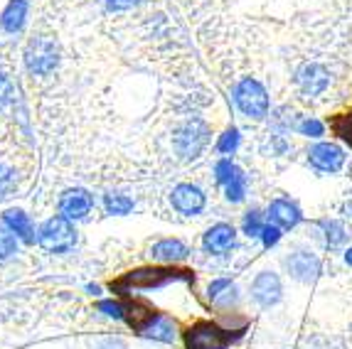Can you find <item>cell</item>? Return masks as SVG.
<instances>
[{
    "label": "cell",
    "mask_w": 352,
    "mask_h": 349,
    "mask_svg": "<svg viewBox=\"0 0 352 349\" xmlns=\"http://www.w3.org/2000/svg\"><path fill=\"white\" fill-rule=\"evenodd\" d=\"M264 219H261V214H258L256 210L247 212L244 214V221H241V229H244V234H247L249 239H258L261 236V232H264Z\"/></svg>",
    "instance_id": "cell-23"
},
{
    "label": "cell",
    "mask_w": 352,
    "mask_h": 349,
    "mask_svg": "<svg viewBox=\"0 0 352 349\" xmlns=\"http://www.w3.org/2000/svg\"><path fill=\"white\" fill-rule=\"evenodd\" d=\"M227 199L229 202H241L244 199V194H247V177H244V172L241 170H236L234 177L227 182Z\"/></svg>",
    "instance_id": "cell-21"
},
{
    "label": "cell",
    "mask_w": 352,
    "mask_h": 349,
    "mask_svg": "<svg viewBox=\"0 0 352 349\" xmlns=\"http://www.w3.org/2000/svg\"><path fill=\"white\" fill-rule=\"evenodd\" d=\"M15 96V89H12V82L8 79L6 74H0V109L8 106Z\"/></svg>",
    "instance_id": "cell-29"
},
{
    "label": "cell",
    "mask_w": 352,
    "mask_h": 349,
    "mask_svg": "<svg viewBox=\"0 0 352 349\" xmlns=\"http://www.w3.org/2000/svg\"><path fill=\"white\" fill-rule=\"evenodd\" d=\"M345 263L352 268V246H350V249H345Z\"/></svg>",
    "instance_id": "cell-34"
},
{
    "label": "cell",
    "mask_w": 352,
    "mask_h": 349,
    "mask_svg": "<svg viewBox=\"0 0 352 349\" xmlns=\"http://www.w3.org/2000/svg\"><path fill=\"white\" fill-rule=\"evenodd\" d=\"M236 337L239 335H232L214 322H197L185 332V344L188 349H227Z\"/></svg>",
    "instance_id": "cell-5"
},
{
    "label": "cell",
    "mask_w": 352,
    "mask_h": 349,
    "mask_svg": "<svg viewBox=\"0 0 352 349\" xmlns=\"http://www.w3.org/2000/svg\"><path fill=\"white\" fill-rule=\"evenodd\" d=\"M296 87L305 99H318L320 93L328 91L330 87V71L318 62H305L296 71Z\"/></svg>",
    "instance_id": "cell-7"
},
{
    "label": "cell",
    "mask_w": 352,
    "mask_h": 349,
    "mask_svg": "<svg viewBox=\"0 0 352 349\" xmlns=\"http://www.w3.org/2000/svg\"><path fill=\"white\" fill-rule=\"evenodd\" d=\"M25 65L32 74H52L59 65V47L50 37H35L25 49Z\"/></svg>",
    "instance_id": "cell-4"
},
{
    "label": "cell",
    "mask_w": 352,
    "mask_h": 349,
    "mask_svg": "<svg viewBox=\"0 0 352 349\" xmlns=\"http://www.w3.org/2000/svg\"><path fill=\"white\" fill-rule=\"evenodd\" d=\"M99 349H126V344L121 339H106L104 344H99Z\"/></svg>",
    "instance_id": "cell-33"
},
{
    "label": "cell",
    "mask_w": 352,
    "mask_h": 349,
    "mask_svg": "<svg viewBox=\"0 0 352 349\" xmlns=\"http://www.w3.org/2000/svg\"><path fill=\"white\" fill-rule=\"evenodd\" d=\"M234 104L236 109L249 118H264L269 113V93L261 87V82L247 76L241 79L234 89Z\"/></svg>",
    "instance_id": "cell-2"
},
{
    "label": "cell",
    "mask_w": 352,
    "mask_h": 349,
    "mask_svg": "<svg viewBox=\"0 0 352 349\" xmlns=\"http://www.w3.org/2000/svg\"><path fill=\"white\" fill-rule=\"evenodd\" d=\"M106 8L109 10H129V8H133L138 0H104Z\"/></svg>",
    "instance_id": "cell-32"
},
{
    "label": "cell",
    "mask_w": 352,
    "mask_h": 349,
    "mask_svg": "<svg viewBox=\"0 0 352 349\" xmlns=\"http://www.w3.org/2000/svg\"><path fill=\"white\" fill-rule=\"evenodd\" d=\"M294 131L300 135H305V138H323L325 135L323 121H318V118H311V116H298Z\"/></svg>",
    "instance_id": "cell-20"
},
{
    "label": "cell",
    "mask_w": 352,
    "mask_h": 349,
    "mask_svg": "<svg viewBox=\"0 0 352 349\" xmlns=\"http://www.w3.org/2000/svg\"><path fill=\"white\" fill-rule=\"evenodd\" d=\"M91 194L87 192V190H82V187H74V190H67L65 194H62V199H59V212H62V216H67V219H82V216H87L89 212H91Z\"/></svg>",
    "instance_id": "cell-14"
},
{
    "label": "cell",
    "mask_w": 352,
    "mask_h": 349,
    "mask_svg": "<svg viewBox=\"0 0 352 349\" xmlns=\"http://www.w3.org/2000/svg\"><path fill=\"white\" fill-rule=\"evenodd\" d=\"M318 229L323 232L325 246H330V249H340L347 241V229L340 219H320L318 221Z\"/></svg>",
    "instance_id": "cell-18"
},
{
    "label": "cell",
    "mask_w": 352,
    "mask_h": 349,
    "mask_svg": "<svg viewBox=\"0 0 352 349\" xmlns=\"http://www.w3.org/2000/svg\"><path fill=\"white\" fill-rule=\"evenodd\" d=\"M25 18H28V0H10L0 15V27L6 32H18L23 30Z\"/></svg>",
    "instance_id": "cell-16"
},
{
    "label": "cell",
    "mask_w": 352,
    "mask_h": 349,
    "mask_svg": "<svg viewBox=\"0 0 352 349\" xmlns=\"http://www.w3.org/2000/svg\"><path fill=\"white\" fill-rule=\"evenodd\" d=\"M283 266H286L288 275L294 280H298V283H313V280H318V275L323 273L320 256L308 249H294L286 256Z\"/></svg>",
    "instance_id": "cell-6"
},
{
    "label": "cell",
    "mask_w": 352,
    "mask_h": 349,
    "mask_svg": "<svg viewBox=\"0 0 352 349\" xmlns=\"http://www.w3.org/2000/svg\"><path fill=\"white\" fill-rule=\"evenodd\" d=\"M18 249V239L10 229H0V258H10Z\"/></svg>",
    "instance_id": "cell-24"
},
{
    "label": "cell",
    "mask_w": 352,
    "mask_h": 349,
    "mask_svg": "<svg viewBox=\"0 0 352 349\" xmlns=\"http://www.w3.org/2000/svg\"><path fill=\"white\" fill-rule=\"evenodd\" d=\"M37 241L50 254H65L74 246V227L69 224L67 216H52L40 227Z\"/></svg>",
    "instance_id": "cell-3"
},
{
    "label": "cell",
    "mask_w": 352,
    "mask_h": 349,
    "mask_svg": "<svg viewBox=\"0 0 352 349\" xmlns=\"http://www.w3.org/2000/svg\"><path fill=\"white\" fill-rule=\"evenodd\" d=\"M269 221L281 229H296L303 221V212L296 202L286 197H278L269 204Z\"/></svg>",
    "instance_id": "cell-13"
},
{
    "label": "cell",
    "mask_w": 352,
    "mask_h": 349,
    "mask_svg": "<svg viewBox=\"0 0 352 349\" xmlns=\"http://www.w3.org/2000/svg\"><path fill=\"white\" fill-rule=\"evenodd\" d=\"M232 288V280L229 278H222V280H214V283L210 285V297L214 300V297L222 295V291H229Z\"/></svg>",
    "instance_id": "cell-31"
},
{
    "label": "cell",
    "mask_w": 352,
    "mask_h": 349,
    "mask_svg": "<svg viewBox=\"0 0 352 349\" xmlns=\"http://www.w3.org/2000/svg\"><path fill=\"white\" fill-rule=\"evenodd\" d=\"M104 204L109 214H129L133 210V199L126 197V194H106Z\"/></svg>",
    "instance_id": "cell-22"
},
{
    "label": "cell",
    "mask_w": 352,
    "mask_h": 349,
    "mask_svg": "<svg viewBox=\"0 0 352 349\" xmlns=\"http://www.w3.org/2000/svg\"><path fill=\"white\" fill-rule=\"evenodd\" d=\"M252 297H254V303L261 305V308H274L283 297L281 278H278L276 273H271V271L258 273L252 283Z\"/></svg>",
    "instance_id": "cell-9"
},
{
    "label": "cell",
    "mask_w": 352,
    "mask_h": 349,
    "mask_svg": "<svg viewBox=\"0 0 352 349\" xmlns=\"http://www.w3.org/2000/svg\"><path fill=\"white\" fill-rule=\"evenodd\" d=\"M236 146H239V131H236V128H227L222 138H219L217 150L219 153H227V155H229V153L236 150Z\"/></svg>",
    "instance_id": "cell-25"
},
{
    "label": "cell",
    "mask_w": 352,
    "mask_h": 349,
    "mask_svg": "<svg viewBox=\"0 0 352 349\" xmlns=\"http://www.w3.org/2000/svg\"><path fill=\"white\" fill-rule=\"evenodd\" d=\"M180 278L177 271H168V268H141L129 273L121 285H133V288H158V285L170 283V280Z\"/></svg>",
    "instance_id": "cell-12"
},
{
    "label": "cell",
    "mask_w": 352,
    "mask_h": 349,
    "mask_svg": "<svg viewBox=\"0 0 352 349\" xmlns=\"http://www.w3.org/2000/svg\"><path fill=\"white\" fill-rule=\"evenodd\" d=\"M236 165L232 163V160H219L217 165H214V174H217V182L219 185H227L232 177H234V172H236Z\"/></svg>",
    "instance_id": "cell-26"
},
{
    "label": "cell",
    "mask_w": 352,
    "mask_h": 349,
    "mask_svg": "<svg viewBox=\"0 0 352 349\" xmlns=\"http://www.w3.org/2000/svg\"><path fill=\"white\" fill-rule=\"evenodd\" d=\"M207 143H210V128L200 118L185 121L182 126H177L173 135V146L182 160H195L207 148Z\"/></svg>",
    "instance_id": "cell-1"
},
{
    "label": "cell",
    "mask_w": 352,
    "mask_h": 349,
    "mask_svg": "<svg viewBox=\"0 0 352 349\" xmlns=\"http://www.w3.org/2000/svg\"><path fill=\"white\" fill-rule=\"evenodd\" d=\"M234 244H236V232L229 224H214L212 229H207L205 239H202L205 251L207 254H214V256L229 254V251L234 249Z\"/></svg>",
    "instance_id": "cell-11"
},
{
    "label": "cell",
    "mask_w": 352,
    "mask_h": 349,
    "mask_svg": "<svg viewBox=\"0 0 352 349\" xmlns=\"http://www.w3.org/2000/svg\"><path fill=\"white\" fill-rule=\"evenodd\" d=\"M345 150H342L338 143H328V140H320L308 150V163L318 170V172H328L335 174L345 168Z\"/></svg>",
    "instance_id": "cell-8"
},
{
    "label": "cell",
    "mask_w": 352,
    "mask_h": 349,
    "mask_svg": "<svg viewBox=\"0 0 352 349\" xmlns=\"http://www.w3.org/2000/svg\"><path fill=\"white\" fill-rule=\"evenodd\" d=\"M188 246L177 239H163L153 246V258H158L163 263H177L182 258H188Z\"/></svg>",
    "instance_id": "cell-17"
},
{
    "label": "cell",
    "mask_w": 352,
    "mask_h": 349,
    "mask_svg": "<svg viewBox=\"0 0 352 349\" xmlns=\"http://www.w3.org/2000/svg\"><path fill=\"white\" fill-rule=\"evenodd\" d=\"M99 310H104L109 317H124V308H121L118 303H113V300H101Z\"/></svg>",
    "instance_id": "cell-30"
},
{
    "label": "cell",
    "mask_w": 352,
    "mask_h": 349,
    "mask_svg": "<svg viewBox=\"0 0 352 349\" xmlns=\"http://www.w3.org/2000/svg\"><path fill=\"white\" fill-rule=\"evenodd\" d=\"M12 190H15V177H12V172L6 165L0 163V199L10 197Z\"/></svg>",
    "instance_id": "cell-27"
},
{
    "label": "cell",
    "mask_w": 352,
    "mask_h": 349,
    "mask_svg": "<svg viewBox=\"0 0 352 349\" xmlns=\"http://www.w3.org/2000/svg\"><path fill=\"white\" fill-rule=\"evenodd\" d=\"M170 199H173V207H175L180 214L192 216L205 210V192L195 185H177L175 190H173Z\"/></svg>",
    "instance_id": "cell-10"
},
{
    "label": "cell",
    "mask_w": 352,
    "mask_h": 349,
    "mask_svg": "<svg viewBox=\"0 0 352 349\" xmlns=\"http://www.w3.org/2000/svg\"><path fill=\"white\" fill-rule=\"evenodd\" d=\"M345 216H347V219H352V202L345 204Z\"/></svg>",
    "instance_id": "cell-35"
},
{
    "label": "cell",
    "mask_w": 352,
    "mask_h": 349,
    "mask_svg": "<svg viewBox=\"0 0 352 349\" xmlns=\"http://www.w3.org/2000/svg\"><path fill=\"white\" fill-rule=\"evenodd\" d=\"M3 221H6L12 234H18L25 244H32V241H35V227H32V221H30V216L25 214V212L8 210L6 214H3Z\"/></svg>",
    "instance_id": "cell-15"
},
{
    "label": "cell",
    "mask_w": 352,
    "mask_h": 349,
    "mask_svg": "<svg viewBox=\"0 0 352 349\" xmlns=\"http://www.w3.org/2000/svg\"><path fill=\"white\" fill-rule=\"evenodd\" d=\"M281 232H283L281 227H276V224H271V221H269V224L264 227V232H261V236H258V239L264 241L266 249H271V246H276L278 241H281Z\"/></svg>",
    "instance_id": "cell-28"
},
{
    "label": "cell",
    "mask_w": 352,
    "mask_h": 349,
    "mask_svg": "<svg viewBox=\"0 0 352 349\" xmlns=\"http://www.w3.org/2000/svg\"><path fill=\"white\" fill-rule=\"evenodd\" d=\"M141 332L146 337L160 339V342H173V339H175V325H173L168 317H163V315H155Z\"/></svg>",
    "instance_id": "cell-19"
}]
</instances>
